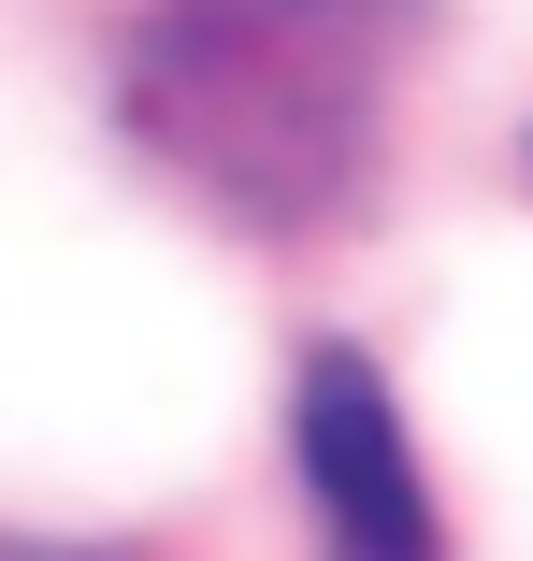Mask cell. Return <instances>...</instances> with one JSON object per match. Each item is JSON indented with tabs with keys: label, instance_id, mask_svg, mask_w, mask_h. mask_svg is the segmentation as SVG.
I'll use <instances>...</instances> for the list:
<instances>
[{
	"label": "cell",
	"instance_id": "6da1fadb",
	"mask_svg": "<svg viewBox=\"0 0 533 561\" xmlns=\"http://www.w3.org/2000/svg\"><path fill=\"white\" fill-rule=\"evenodd\" d=\"M433 0H159L131 30V145L246 231H332Z\"/></svg>",
	"mask_w": 533,
	"mask_h": 561
},
{
	"label": "cell",
	"instance_id": "7a4b0ae2",
	"mask_svg": "<svg viewBox=\"0 0 533 561\" xmlns=\"http://www.w3.org/2000/svg\"><path fill=\"white\" fill-rule=\"evenodd\" d=\"M288 461H303V504L332 533V561H447V518H433V476L404 446V403L361 346H303L288 375Z\"/></svg>",
	"mask_w": 533,
	"mask_h": 561
},
{
	"label": "cell",
	"instance_id": "3957f363",
	"mask_svg": "<svg viewBox=\"0 0 533 561\" xmlns=\"http://www.w3.org/2000/svg\"><path fill=\"white\" fill-rule=\"evenodd\" d=\"M0 561H116V547H58V533H0Z\"/></svg>",
	"mask_w": 533,
	"mask_h": 561
}]
</instances>
